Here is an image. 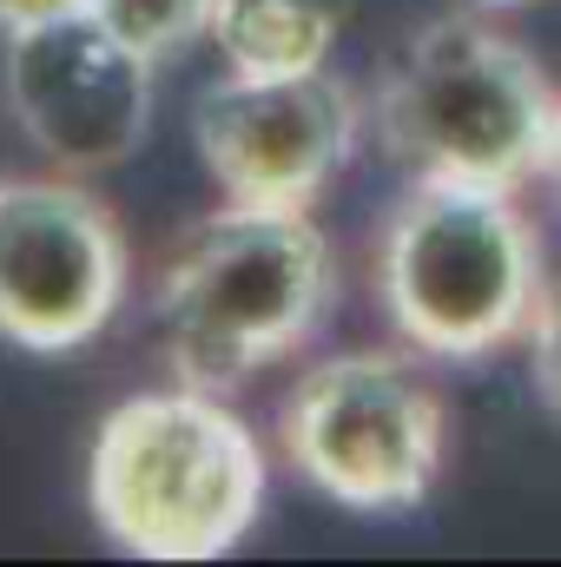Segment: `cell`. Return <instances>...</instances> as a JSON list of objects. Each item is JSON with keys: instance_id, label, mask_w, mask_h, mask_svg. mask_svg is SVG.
Here are the masks:
<instances>
[{"instance_id": "cell-4", "label": "cell", "mask_w": 561, "mask_h": 567, "mask_svg": "<svg viewBox=\"0 0 561 567\" xmlns=\"http://www.w3.org/2000/svg\"><path fill=\"white\" fill-rule=\"evenodd\" d=\"M561 86L489 13H436L384 66L377 140L410 178L522 192L555 158Z\"/></svg>"}, {"instance_id": "cell-5", "label": "cell", "mask_w": 561, "mask_h": 567, "mask_svg": "<svg viewBox=\"0 0 561 567\" xmlns=\"http://www.w3.org/2000/svg\"><path fill=\"white\" fill-rule=\"evenodd\" d=\"M278 449L344 515H417L449 468V403L404 350L317 357L278 403Z\"/></svg>"}, {"instance_id": "cell-9", "label": "cell", "mask_w": 561, "mask_h": 567, "mask_svg": "<svg viewBox=\"0 0 561 567\" xmlns=\"http://www.w3.org/2000/svg\"><path fill=\"white\" fill-rule=\"evenodd\" d=\"M350 20V0H212L205 40L232 73H317Z\"/></svg>"}, {"instance_id": "cell-14", "label": "cell", "mask_w": 561, "mask_h": 567, "mask_svg": "<svg viewBox=\"0 0 561 567\" xmlns=\"http://www.w3.org/2000/svg\"><path fill=\"white\" fill-rule=\"evenodd\" d=\"M482 7H536V0H482Z\"/></svg>"}, {"instance_id": "cell-10", "label": "cell", "mask_w": 561, "mask_h": 567, "mask_svg": "<svg viewBox=\"0 0 561 567\" xmlns=\"http://www.w3.org/2000/svg\"><path fill=\"white\" fill-rule=\"evenodd\" d=\"M86 13L100 27H113L133 53H145L152 66H165L172 53H185L205 20H212V0H86Z\"/></svg>"}, {"instance_id": "cell-13", "label": "cell", "mask_w": 561, "mask_h": 567, "mask_svg": "<svg viewBox=\"0 0 561 567\" xmlns=\"http://www.w3.org/2000/svg\"><path fill=\"white\" fill-rule=\"evenodd\" d=\"M549 178L561 185V120H555V158H549Z\"/></svg>"}, {"instance_id": "cell-8", "label": "cell", "mask_w": 561, "mask_h": 567, "mask_svg": "<svg viewBox=\"0 0 561 567\" xmlns=\"http://www.w3.org/2000/svg\"><path fill=\"white\" fill-rule=\"evenodd\" d=\"M152 60L86 7L7 33V106L40 158L73 178L113 172L152 126Z\"/></svg>"}, {"instance_id": "cell-6", "label": "cell", "mask_w": 561, "mask_h": 567, "mask_svg": "<svg viewBox=\"0 0 561 567\" xmlns=\"http://www.w3.org/2000/svg\"><path fill=\"white\" fill-rule=\"evenodd\" d=\"M133 290V245L73 172L0 178V343L73 357L113 330Z\"/></svg>"}, {"instance_id": "cell-1", "label": "cell", "mask_w": 561, "mask_h": 567, "mask_svg": "<svg viewBox=\"0 0 561 567\" xmlns=\"http://www.w3.org/2000/svg\"><path fill=\"white\" fill-rule=\"evenodd\" d=\"M265 442L225 390L165 383L113 403L86 449L93 528L133 561H225L265 515Z\"/></svg>"}, {"instance_id": "cell-12", "label": "cell", "mask_w": 561, "mask_h": 567, "mask_svg": "<svg viewBox=\"0 0 561 567\" xmlns=\"http://www.w3.org/2000/svg\"><path fill=\"white\" fill-rule=\"evenodd\" d=\"M86 0H0V33H20V27H40L53 13H73Z\"/></svg>"}, {"instance_id": "cell-7", "label": "cell", "mask_w": 561, "mask_h": 567, "mask_svg": "<svg viewBox=\"0 0 561 567\" xmlns=\"http://www.w3.org/2000/svg\"><path fill=\"white\" fill-rule=\"evenodd\" d=\"M192 145L232 205L317 212V198L357 152V100L330 66L317 73L225 66V80H212L192 106Z\"/></svg>"}, {"instance_id": "cell-11", "label": "cell", "mask_w": 561, "mask_h": 567, "mask_svg": "<svg viewBox=\"0 0 561 567\" xmlns=\"http://www.w3.org/2000/svg\"><path fill=\"white\" fill-rule=\"evenodd\" d=\"M522 343H529V377H536V396L549 403V416H561V284H549V290H542V303H536V317H529Z\"/></svg>"}, {"instance_id": "cell-3", "label": "cell", "mask_w": 561, "mask_h": 567, "mask_svg": "<svg viewBox=\"0 0 561 567\" xmlns=\"http://www.w3.org/2000/svg\"><path fill=\"white\" fill-rule=\"evenodd\" d=\"M542 290V238L509 185L410 178L377 231V297L417 357L482 363L522 343Z\"/></svg>"}, {"instance_id": "cell-2", "label": "cell", "mask_w": 561, "mask_h": 567, "mask_svg": "<svg viewBox=\"0 0 561 567\" xmlns=\"http://www.w3.org/2000/svg\"><path fill=\"white\" fill-rule=\"evenodd\" d=\"M337 303V251L310 212L218 205L165 258L152 317L185 383L238 390L297 357Z\"/></svg>"}]
</instances>
